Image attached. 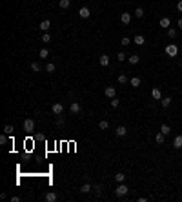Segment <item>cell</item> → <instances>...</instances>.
Masks as SVG:
<instances>
[{"mask_svg": "<svg viewBox=\"0 0 182 202\" xmlns=\"http://www.w3.org/2000/svg\"><path fill=\"white\" fill-rule=\"evenodd\" d=\"M8 142V137H6V133L4 135H0V144H6Z\"/></svg>", "mask_w": 182, "mask_h": 202, "instance_id": "39", "label": "cell"}, {"mask_svg": "<svg viewBox=\"0 0 182 202\" xmlns=\"http://www.w3.org/2000/svg\"><path fill=\"white\" fill-rule=\"evenodd\" d=\"M166 55H167V57H171V58H173V57H177V55H179L177 44H167V46H166Z\"/></svg>", "mask_w": 182, "mask_h": 202, "instance_id": "1", "label": "cell"}, {"mask_svg": "<svg viewBox=\"0 0 182 202\" xmlns=\"http://www.w3.org/2000/svg\"><path fill=\"white\" fill-rule=\"evenodd\" d=\"M31 69L35 73H40V64L38 62H31Z\"/></svg>", "mask_w": 182, "mask_h": 202, "instance_id": "28", "label": "cell"}, {"mask_svg": "<svg viewBox=\"0 0 182 202\" xmlns=\"http://www.w3.org/2000/svg\"><path fill=\"white\" fill-rule=\"evenodd\" d=\"M80 191H82V193H89V191H93V186L89 182H84L82 187H80Z\"/></svg>", "mask_w": 182, "mask_h": 202, "instance_id": "17", "label": "cell"}, {"mask_svg": "<svg viewBox=\"0 0 182 202\" xmlns=\"http://www.w3.org/2000/svg\"><path fill=\"white\" fill-rule=\"evenodd\" d=\"M115 180H117V182H124V180H126V175L124 173H117L115 175Z\"/></svg>", "mask_w": 182, "mask_h": 202, "instance_id": "26", "label": "cell"}, {"mask_svg": "<svg viewBox=\"0 0 182 202\" xmlns=\"http://www.w3.org/2000/svg\"><path fill=\"white\" fill-rule=\"evenodd\" d=\"M38 55H40V58H48V57H49V49L42 48V49H40V53H38Z\"/></svg>", "mask_w": 182, "mask_h": 202, "instance_id": "24", "label": "cell"}, {"mask_svg": "<svg viewBox=\"0 0 182 202\" xmlns=\"http://www.w3.org/2000/svg\"><path fill=\"white\" fill-rule=\"evenodd\" d=\"M151 97L155 100H162V91H160L158 87H153V89H151Z\"/></svg>", "mask_w": 182, "mask_h": 202, "instance_id": "9", "label": "cell"}, {"mask_svg": "<svg viewBox=\"0 0 182 202\" xmlns=\"http://www.w3.org/2000/svg\"><path fill=\"white\" fill-rule=\"evenodd\" d=\"M33 129H35V120H33V118H26L24 120V131L31 133Z\"/></svg>", "mask_w": 182, "mask_h": 202, "instance_id": "3", "label": "cell"}, {"mask_svg": "<svg viewBox=\"0 0 182 202\" xmlns=\"http://www.w3.org/2000/svg\"><path fill=\"white\" fill-rule=\"evenodd\" d=\"M118 84H127V77L126 75H118Z\"/></svg>", "mask_w": 182, "mask_h": 202, "instance_id": "32", "label": "cell"}, {"mask_svg": "<svg viewBox=\"0 0 182 202\" xmlns=\"http://www.w3.org/2000/svg\"><path fill=\"white\" fill-rule=\"evenodd\" d=\"M78 17H80V18H84V20H86V18H89V17H91L89 8H86V6H84V8H80V9H78Z\"/></svg>", "mask_w": 182, "mask_h": 202, "instance_id": "5", "label": "cell"}, {"mask_svg": "<svg viewBox=\"0 0 182 202\" xmlns=\"http://www.w3.org/2000/svg\"><path fill=\"white\" fill-rule=\"evenodd\" d=\"M177 26H179V29H182V17L179 18V22H177Z\"/></svg>", "mask_w": 182, "mask_h": 202, "instance_id": "41", "label": "cell"}, {"mask_svg": "<svg viewBox=\"0 0 182 202\" xmlns=\"http://www.w3.org/2000/svg\"><path fill=\"white\" fill-rule=\"evenodd\" d=\"M158 24H160V28H164V29H170V28H171V20L167 18V17H162Z\"/></svg>", "mask_w": 182, "mask_h": 202, "instance_id": "7", "label": "cell"}, {"mask_svg": "<svg viewBox=\"0 0 182 202\" xmlns=\"http://www.w3.org/2000/svg\"><path fill=\"white\" fill-rule=\"evenodd\" d=\"M11 202H20V197H11Z\"/></svg>", "mask_w": 182, "mask_h": 202, "instance_id": "42", "label": "cell"}, {"mask_svg": "<svg viewBox=\"0 0 182 202\" xmlns=\"http://www.w3.org/2000/svg\"><path fill=\"white\" fill-rule=\"evenodd\" d=\"M117 60H118V62H124V60H126V53H122V51L117 53Z\"/></svg>", "mask_w": 182, "mask_h": 202, "instance_id": "30", "label": "cell"}, {"mask_svg": "<svg viewBox=\"0 0 182 202\" xmlns=\"http://www.w3.org/2000/svg\"><path fill=\"white\" fill-rule=\"evenodd\" d=\"M160 131H162L164 135H170L171 133V127L167 126V124H162V126H160Z\"/></svg>", "mask_w": 182, "mask_h": 202, "instance_id": "23", "label": "cell"}, {"mask_svg": "<svg viewBox=\"0 0 182 202\" xmlns=\"http://www.w3.org/2000/svg\"><path fill=\"white\" fill-rule=\"evenodd\" d=\"M138 60H140V57H138V55H131L129 58H127V62L135 66V64H138Z\"/></svg>", "mask_w": 182, "mask_h": 202, "instance_id": "22", "label": "cell"}, {"mask_svg": "<svg viewBox=\"0 0 182 202\" xmlns=\"http://www.w3.org/2000/svg\"><path fill=\"white\" fill-rule=\"evenodd\" d=\"M115 133L118 135V137H126V135H127V127L126 126H118L115 129Z\"/></svg>", "mask_w": 182, "mask_h": 202, "instance_id": "14", "label": "cell"}, {"mask_svg": "<svg viewBox=\"0 0 182 202\" xmlns=\"http://www.w3.org/2000/svg\"><path fill=\"white\" fill-rule=\"evenodd\" d=\"M49 40H51V37H49V33H44V35H42V42H44V44H48V42H49Z\"/></svg>", "mask_w": 182, "mask_h": 202, "instance_id": "33", "label": "cell"}, {"mask_svg": "<svg viewBox=\"0 0 182 202\" xmlns=\"http://www.w3.org/2000/svg\"><path fill=\"white\" fill-rule=\"evenodd\" d=\"M98 127H100V129H107V127H109V124H107V120H100V122H98Z\"/></svg>", "mask_w": 182, "mask_h": 202, "instance_id": "29", "label": "cell"}, {"mask_svg": "<svg viewBox=\"0 0 182 202\" xmlns=\"http://www.w3.org/2000/svg\"><path fill=\"white\" fill-rule=\"evenodd\" d=\"M58 6H60L62 9H67V8L71 6V0H58Z\"/></svg>", "mask_w": 182, "mask_h": 202, "instance_id": "20", "label": "cell"}, {"mask_svg": "<svg viewBox=\"0 0 182 202\" xmlns=\"http://www.w3.org/2000/svg\"><path fill=\"white\" fill-rule=\"evenodd\" d=\"M51 111L55 113V115H62V113H64V106L60 104V102H55V104L51 106Z\"/></svg>", "mask_w": 182, "mask_h": 202, "instance_id": "4", "label": "cell"}, {"mask_svg": "<svg viewBox=\"0 0 182 202\" xmlns=\"http://www.w3.org/2000/svg\"><path fill=\"white\" fill-rule=\"evenodd\" d=\"M57 126H58V127H62V126H64V118H62V117H58V118H57Z\"/></svg>", "mask_w": 182, "mask_h": 202, "instance_id": "38", "label": "cell"}, {"mask_svg": "<svg viewBox=\"0 0 182 202\" xmlns=\"http://www.w3.org/2000/svg\"><path fill=\"white\" fill-rule=\"evenodd\" d=\"M140 82H142V80H140L138 77H133V78L129 80V84H131V87H138V86H140Z\"/></svg>", "mask_w": 182, "mask_h": 202, "instance_id": "21", "label": "cell"}, {"mask_svg": "<svg viewBox=\"0 0 182 202\" xmlns=\"http://www.w3.org/2000/svg\"><path fill=\"white\" fill-rule=\"evenodd\" d=\"M118 104H120V100L115 97V98H111V107H118Z\"/></svg>", "mask_w": 182, "mask_h": 202, "instance_id": "36", "label": "cell"}, {"mask_svg": "<svg viewBox=\"0 0 182 202\" xmlns=\"http://www.w3.org/2000/svg\"><path fill=\"white\" fill-rule=\"evenodd\" d=\"M173 147L175 149H180L182 147V135H177V137L173 138Z\"/></svg>", "mask_w": 182, "mask_h": 202, "instance_id": "10", "label": "cell"}, {"mask_svg": "<svg viewBox=\"0 0 182 202\" xmlns=\"http://www.w3.org/2000/svg\"><path fill=\"white\" fill-rule=\"evenodd\" d=\"M49 26H51L49 20H42V22H40V31H48Z\"/></svg>", "mask_w": 182, "mask_h": 202, "instance_id": "18", "label": "cell"}, {"mask_svg": "<svg viewBox=\"0 0 182 202\" xmlns=\"http://www.w3.org/2000/svg\"><path fill=\"white\" fill-rule=\"evenodd\" d=\"M167 37H170V38H175V37H177V31H175V29H167Z\"/></svg>", "mask_w": 182, "mask_h": 202, "instance_id": "34", "label": "cell"}, {"mask_svg": "<svg viewBox=\"0 0 182 202\" xmlns=\"http://www.w3.org/2000/svg\"><path fill=\"white\" fill-rule=\"evenodd\" d=\"M120 22L122 24H129L131 22V15L129 13H122V15H120Z\"/></svg>", "mask_w": 182, "mask_h": 202, "instance_id": "15", "label": "cell"}, {"mask_svg": "<svg viewBox=\"0 0 182 202\" xmlns=\"http://www.w3.org/2000/svg\"><path fill=\"white\" fill-rule=\"evenodd\" d=\"M127 186L124 184V182H118V186H117V190H115V193H117V197H124V195H127Z\"/></svg>", "mask_w": 182, "mask_h": 202, "instance_id": "2", "label": "cell"}, {"mask_svg": "<svg viewBox=\"0 0 182 202\" xmlns=\"http://www.w3.org/2000/svg\"><path fill=\"white\" fill-rule=\"evenodd\" d=\"M133 42L137 44V46H144V44H146V38H144L142 35H137V37L133 38Z\"/></svg>", "mask_w": 182, "mask_h": 202, "instance_id": "16", "label": "cell"}, {"mask_svg": "<svg viewBox=\"0 0 182 202\" xmlns=\"http://www.w3.org/2000/svg\"><path fill=\"white\" fill-rule=\"evenodd\" d=\"M44 199H46V202H55L58 197H57V193H55V191H49V193H46V197H44Z\"/></svg>", "mask_w": 182, "mask_h": 202, "instance_id": "12", "label": "cell"}, {"mask_svg": "<svg viewBox=\"0 0 182 202\" xmlns=\"http://www.w3.org/2000/svg\"><path fill=\"white\" fill-rule=\"evenodd\" d=\"M160 104H162V107H170L171 106V97H162Z\"/></svg>", "mask_w": 182, "mask_h": 202, "instance_id": "19", "label": "cell"}, {"mask_svg": "<svg viewBox=\"0 0 182 202\" xmlns=\"http://www.w3.org/2000/svg\"><path fill=\"white\" fill-rule=\"evenodd\" d=\"M98 64L102 66V67L109 66V57H107V55H100V58H98Z\"/></svg>", "mask_w": 182, "mask_h": 202, "instance_id": "11", "label": "cell"}, {"mask_svg": "<svg viewBox=\"0 0 182 202\" xmlns=\"http://www.w3.org/2000/svg\"><path fill=\"white\" fill-rule=\"evenodd\" d=\"M177 9L182 13V0H179V2H177Z\"/></svg>", "mask_w": 182, "mask_h": 202, "instance_id": "40", "label": "cell"}, {"mask_svg": "<svg viewBox=\"0 0 182 202\" xmlns=\"http://www.w3.org/2000/svg\"><path fill=\"white\" fill-rule=\"evenodd\" d=\"M120 44H122V46H127V44H131V40L127 38V37H124L122 40H120Z\"/></svg>", "mask_w": 182, "mask_h": 202, "instance_id": "37", "label": "cell"}, {"mask_svg": "<svg viewBox=\"0 0 182 202\" xmlns=\"http://www.w3.org/2000/svg\"><path fill=\"white\" fill-rule=\"evenodd\" d=\"M69 111L73 113V115H78V113L82 111V107H80V104H78V102H73V104L69 106Z\"/></svg>", "mask_w": 182, "mask_h": 202, "instance_id": "8", "label": "cell"}, {"mask_svg": "<svg viewBox=\"0 0 182 202\" xmlns=\"http://www.w3.org/2000/svg\"><path fill=\"white\" fill-rule=\"evenodd\" d=\"M164 140H166V135L162 131H158L157 135H155V142L157 144H164Z\"/></svg>", "mask_w": 182, "mask_h": 202, "instance_id": "13", "label": "cell"}, {"mask_svg": "<svg viewBox=\"0 0 182 202\" xmlns=\"http://www.w3.org/2000/svg\"><path fill=\"white\" fill-rule=\"evenodd\" d=\"M135 17H137V18H142L144 17V9L142 8H137V9H135Z\"/></svg>", "mask_w": 182, "mask_h": 202, "instance_id": "25", "label": "cell"}, {"mask_svg": "<svg viewBox=\"0 0 182 202\" xmlns=\"http://www.w3.org/2000/svg\"><path fill=\"white\" fill-rule=\"evenodd\" d=\"M93 191H95L97 195H100V193H102V186H100V184H97V186H93Z\"/></svg>", "mask_w": 182, "mask_h": 202, "instance_id": "35", "label": "cell"}, {"mask_svg": "<svg viewBox=\"0 0 182 202\" xmlns=\"http://www.w3.org/2000/svg\"><path fill=\"white\" fill-rule=\"evenodd\" d=\"M13 131H15V127H13V126H9V124L4 126V133H6V135H11Z\"/></svg>", "mask_w": 182, "mask_h": 202, "instance_id": "27", "label": "cell"}, {"mask_svg": "<svg viewBox=\"0 0 182 202\" xmlns=\"http://www.w3.org/2000/svg\"><path fill=\"white\" fill-rule=\"evenodd\" d=\"M104 95L107 97V98H115L117 97V89H115V87H106V89H104Z\"/></svg>", "mask_w": 182, "mask_h": 202, "instance_id": "6", "label": "cell"}, {"mask_svg": "<svg viewBox=\"0 0 182 202\" xmlns=\"http://www.w3.org/2000/svg\"><path fill=\"white\" fill-rule=\"evenodd\" d=\"M46 71H48V73H53V71H55V64L49 62L48 66H46Z\"/></svg>", "mask_w": 182, "mask_h": 202, "instance_id": "31", "label": "cell"}]
</instances>
